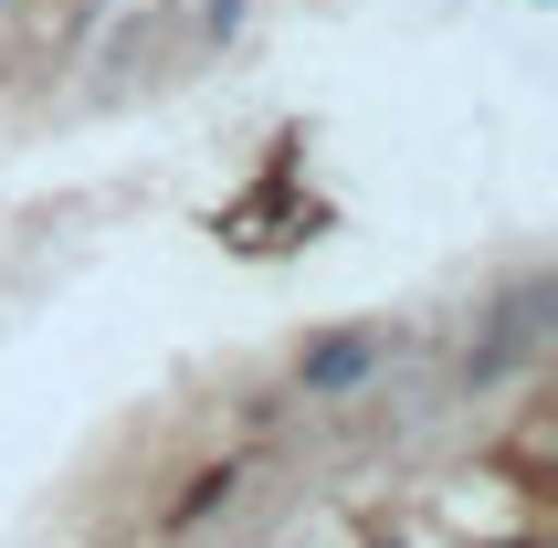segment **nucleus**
<instances>
[{
    "label": "nucleus",
    "mask_w": 558,
    "mask_h": 548,
    "mask_svg": "<svg viewBox=\"0 0 558 548\" xmlns=\"http://www.w3.org/2000/svg\"><path fill=\"white\" fill-rule=\"evenodd\" d=\"M369 369H379V337H327V348L295 359V380H306V391H359Z\"/></svg>",
    "instance_id": "1"
}]
</instances>
